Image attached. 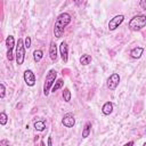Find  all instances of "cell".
<instances>
[{
  "instance_id": "obj_27",
  "label": "cell",
  "mask_w": 146,
  "mask_h": 146,
  "mask_svg": "<svg viewBox=\"0 0 146 146\" xmlns=\"http://www.w3.org/2000/svg\"><path fill=\"white\" fill-rule=\"evenodd\" d=\"M128 145H133V141H129V143L125 144V146H128Z\"/></svg>"
},
{
  "instance_id": "obj_22",
  "label": "cell",
  "mask_w": 146,
  "mask_h": 146,
  "mask_svg": "<svg viewBox=\"0 0 146 146\" xmlns=\"http://www.w3.org/2000/svg\"><path fill=\"white\" fill-rule=\"evenodd\" d=\"M6 95V88L3 83H0V98H3Z\"/></svg>"
},
{
  "instance_id": "obj_13",
  "label": "cell",
  "mask_w": 146,
  "mask_h": 146,
  "mask_svg": "<svg viewBox=\"0 0 146 146\" xmlns=\"http://www.w3.org/2000/svg\"><path fill=\"white\" fill-rule=\"evenodd\" d=\"M102 112H103L104 115H110L113 112V103L112 102H106L102 107Z\"/></svg>"
},
{
  "instance_id": "obj_1",
  "label": "cell",
  "mask_w": 146,
  "mask_h": 146,
  "mask_svg": "<svg viewBox=\"0 0 146 146\" xmlns=\"http://www.w3.org/2000/svg\"><path fill=\"white\" fill-rule=\"evenodd\" d=\"M71 23V15L68 13H62L57 16L54 25V34L57 39L62 38L65 31V27Z\"/></svg>"
},
{
  "instance_id": "obj_25",
  "label": "cell",
  "mask_w": 146,
  "mask_h": 146,
  "mask_svg": "<svg viewBox=\"0 0 146 146\" xmlns=\"http://www.w3.org/2000/svg\"><path fill=\"white\" fill-rule=\"evenodd\" d=\"M52 145V140H51V137L48 138V146H51Z\"/></svg>"
},
{
  "instance_id": "obj_9",
  "label": "cell",
  "mask_w": 146,
  "mask_h": 146,
  "mask_svg": "<svg viewBox=\"0 0 146 146\" xmlns=\"http://www.w3.org/2000/svg\"><path fill=\"white\" fill-rule=\"evenodd\" d=\"M62 124L66 128H73L75 124V117L72 113H66L62 119Z\"/></svg>"
},
{
  "instance_id": "obj_28",
  "label": "cell",
  "mask_w": 146,
  "mask_h": 146,
  "mask_svg": "<svg viewBox=\"0 0 146 146\" xmlns=\"http://www.w3.org/2000/svg\"><path fill=\"white\" fill-rule=\"evenodd\" d=\"M144 146H146V143H144Z\"/></svg>"
},
{
  "instance_id": "obj_16",
  "label": "cell",
  "mask_w": 146,
  "mask_h": 146,
  "mask_svg": "<svg viewBox=\"0 0 146 146\" xmlns=\"http://www.w3.org/2000/svg\"><path fill=\"white\" fill-rule=\"evenodd\" d=\"M64 86V80L63 79H57L56 81H55V84L52 86V88H51V91L52 92H56L58 89H60L62 87Z\"/></svg>"
},
{
  "instance_id": "obj_20",
  "label": "cell",
  "mask_w": 146,
  "mask_h": 146,
  "mask_svg": "<svg viewBox=\"0 0 146 146\" xmlns=\"http://www.w3.org/2000/svg\"><path fill=\"white\" fill-rule=\"evenodd\" d=\"M8 122V115L5 112L0 113V124L1 125H6V123Z\"/></svg>"
},
{
  "instance_id": "obj_14",
  "label": "cell",
  "mask_w": 146,
  "mask_h": 146,
  "mask_svg": "<svg viewBox=\"0 0 146 146\" xmlns=\"http://www.w3.org/2000/svg\"><path fill=\"white\" fill-rule=\"evenodd\" d=\"M91 122L90 121H88V122H86V124H84V127H83V129H82V138H87V137H89V135H90V132H91Z\"/></svg>"
},
{
  "instance_id": "obj_2",
  "label": "cell",
  "mask_w": 146,
  "mask_h": 146,
  "mask_svg": "<svg viewBox=\"0 0 146 146\" xmlns=\"http://www.w3.org/2000/svg\"><path fill=\"white\" fill-rule=\"evenodd\" d=\"M56 79H57V72H56V70L50 68L47 72V74H46V79H44V83H43V95L44 96H48L49 95V92H50V90H51V88H52Z\"/></svg>"
},
{
  "instance_id": "obj_5",
  "label": "cell",
  "mask_w": 146,
  "mask_h": 146,
  "mask_svg": "<svg viewBox=\"0 0 146 146\" xmlns=\"http://www.w3.org/2000/svg\"><path fill=\"white\" fill-rule=\"evenodd\" d=\"M120 80H121V78H120L119 73H112V74L107 78V81H106L107 88H108L110 90H115V89L117 88L119 83H120Z\"/></svg>"
},
{
  "instance_id": "obj_26",
  "label": "cell",
  "mask_w": 146,
  "mask_h": 146,
  "mask_svg": "<svg viewBox=\"0 0 146 146\" xmlns=\"http://www.w3.org/2000/svg\"><path fill=\"white\" fill-rule=\"evenodd\" d=\"M74 2H75V5L80 6V5H81V2H82V0H74Z\"/></svg>"
},
{
  "instance_id": "obj_7",
  "label": "cell",
  "mask_w": 146,
  "mask_h": 146,
  "mask_svg": "<svg viewBox=\"0 0 146 146\" xmlns=\"http://www.w3.org/2000/svg\"><path fill=\"white\" fill-rule=\"evenodd\" d=\"M6 46H7V58L9 62H11L14 59V55H13V48L15 46V39L13 35H8L6 39Z\"/></svg>"
},
{
  "instance_id": "obj_24",
  "label": "cell",
  "mask_w": 146,
  "mask_h": 146,
  "mask_svg": "<svg viewBox=\"0 0 146 146\" xmlns=\"http://www.w3.org/2000/svg\"><path fill=\"white\" fill-rule=\"evenodd\" d=\"M0 145H9V141H7V140H1V141H0Z\"/></svg>"
},
{
  "instance_id": "obj_8",
  "label": "cell",
  "mask_w": 146,
  "mask_h": 146,
  "mask_svg": "<svg viewBox=\"0 0 146 146\" xmlns=\"http://www.w3.org/2000/svg\"><path fill=\"white\" fill-rule=\"evenodd\" d=\"M23 78H24L25 83H26L29 87H33V86L35 84L36 79H35V74L33 73L32 70H25V71H24V75H23Z\"/></svg>"
},
{
  "instance_id": "obj_10",
  "label": "cell",
  "mask_w": 146,
  "mask_h": 146,
  "mask_svg": "<svg viewBox=\"0 0 146 146\" xmlns=\"http://www.w3.org/2000/svg\"><path fill=\"white\" fill-rule=\"evenodd\" d=\"M59 52H60V57L64 63H67L68 60V46L66 43V41H62L59 44Z\"/></svg>"
},
{
  "instance_id": "obj_4",
  "label": "cell",
  "mask_w": 146,
  "mask_h": 146,
  "mask_svg": "<svg viewBox=\"0 0 146 146\" xmlns=\"http://www.w3.org/2000/svg\"><path fill=\"white\" fill-rule=\"evenodd\" d=\"M25 46H24V41L23 39H18L17 44H16V54H15V58H16V63L17 65H22L24 63L25 59Z\"/></svg>"
},
{
  "instance_id": "obj_12",
  "label": "cell",
  "mask_w": 146,
  "mask_h": 146,
  "mask_svg": "<svg viewBox=\"0 0 146 146\" xmlns=\"http://www.w3.org/2000/svg\"><path fill=\"white\" fill-rule=\"evenodd\" d=\"M143 52H144V48L143 47H135V48H132L130 50V56L132 58H135V59H138V58L141 57Z\"/></svg>"
},
{
  "instance_id": "obj_17",
  "label": "cell",
  "mask_w": 146,
  "mask_h": 146,
  "mask_svg": "<svg viewBox=\"0 0 146 146\" xmlns=\"http://www.w3.org/2000/svg\"><path fill=\"white\" fill-rule=\"evenodd\" d=\"M90 62H91V56L88 55V54H84V55H82V56L80 57V63H81V65H83V66L88 65Z\"/></svg>"
},
{
  "instance_id": "obj_18",
  "label": "cell",
  "mask_w": 146,
  "mask_h": 146,
  "mask_svg": "<svg viewBox=\"0 0 146 146\" xmlns=\"http://www.w3.org/2000/svg\"><path fill=\"white\" fill-rule=\"evenodd\" d=\"M44 128H46L44 121L40 120V121H35V122H34V129H35L36 131H43Z\"/></svg>"
},
{
  "instance_id": "obj_6",
  "label": "cell",
  "mask_w": 146,
  "mask_h": 146,
  "mask_svg": "<svg viewBox=\"0 0 146 146\" xmlns=\"http://www.w3.org/2000/svg\"><path fill=\"white\" fill-rule=\"evenodd\" d=\"M123 21H124V16H123L122 14L114 16V17L111 18V21L108 22V30H110V31L116 30V29L123 23Z\"/></svg>"
},
{
  "instance_id": "obj_11",
  "label": "cell",
  "mask_w": 146,
  "mask_h": 146,
  "mask_svg": "<svg viewBox=\"0 0 146 146\" xmlns=\"http://www.w3.org/2000/svg\"><path fill=\"white\" fill-rule=\"evenodd\" d=\"M49 57L52 62L57 60V44L54 41H51L49 46Z\"/></svg>"
},
{
  "instance_id": "obj_3",
  "label": "cell",
  "mask_w": 146,
  "mask_h": 146,
  "mask_svg": "<svg viewBox=\"0 0 146 146\" xmlns=\"http://www.w3.org/2000/svg\"><path fill=\"white\" fill-rule=\"evenodd\" d=\"M146 26V15H136L129 21V29L131 31H140Z\"/></svg>"
},
{
  "instance_id": "obj_19",
  "label": "cell",
  "mask_w": 146,
  "mask_h": 146,
  "mask_svg": "<svg viewBox=\"0 0 146 146\" xmlns=\"http://www.w3.org/2000/svg\"><path fill=\"white\" fill-rule=\"evenodd\" d=\"M71 97H72V95H71L70 89H68V88H64V91H63V99H64V102L70 103Z\"/></svg>"
},
{
  "instance_id": "obj_21",
  "label": "cell",
  "mask_w": 146,
  "mask_h": 146,
  "mask_svg": "<svg viewBox=\"0 0 146 146\" xmlns=\"http://www.w3.org/2000/svg\"><path fill=\"white\" fill-rule=\"evenodd\" d=\"M31 42H32L31 36H26V38L24 39V46H25V48H26V49H29V48L31 47Z\"/></svg>"
},
{
  "instance_id": "obj_15",
  "label": "cell",
  "mask_w": 146,
  "mask_h": 146,
  "mask_svg": "<svg viewBox=\"0 0 146 146\" xmlns=\"http://www.w3.org/2000/svg\"><path fill=\"white\" fill-rule=\"evenodd\" d=\"M42 57H43V51L41 49H35L33 51V59H34V62H36V63L40 62L42 59Z\"/></svg>"
},
{
  "instance_id": "obj_23",
  "label": "cell",
  "mask_w": 146,
  "mask_h": 146,
  "mask_svg": "<svg viewBox=\"0 0 146 146\" xmlns=\"http://www.w3.org/2000/svg\"><path fill=\"white\" fill-rule=\"evenodd\" d=\"M139 6H140L141 9L146 10V0H140V1H139Z\"/></svg>"
}]
</instances>
